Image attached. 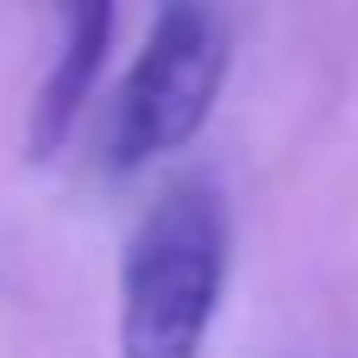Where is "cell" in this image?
Segmentation results:
<instances>
[{
	"label": "cell",
	"instance_id": "1",
	"mask_svg": "<svg viewBox=\"0 0 358 358\" xmlns=\"http://www.w3.org/2000/svg\"><path fill=\"white\" fill-rule=\"evenodd\" d=\"M233 271V214L208 176L170 182L120 258V358H201Z\"/></svg>",
	"mask_w": 358,
	"mask_h": 358
},
{
	"label": "cell",
	"instance_id": "2",
	"mask_svg": "<svg viewBox=\"0 0 358 358\" xmlns=\"http://www.w3.org/2000/svg\"><path fill=\"white\" fill-rule=\"evenodd\" d=\"M227 25L208 0H164L151 19V38L138 44L132 69L120 76L107 120H101V170L107 176H138L157 157L182 151L220 88H227Z\"/></svg>",
	"mask_w": 358,
	"mask_h": 358
},
{
	"label": "cell",
	"instance_id": "3",
	"mask_svg": "<svg viewBox=\"0 0 358 358\" xmlns=\"http://www.w3.org/2000/svg\"><path fill=\"white\" fill-rule=\"evenodd\" d=\"M57 25H63V38L38 82L31 126H25L31 157H57L69 145V132L82 126V113L101 88V63L113 50V0H57Z\"/></svg>",
	"mask_w": 358,
	"mask_h": 358
}]
</instances>
